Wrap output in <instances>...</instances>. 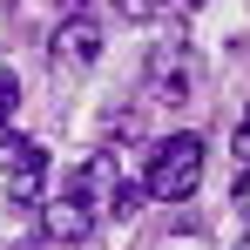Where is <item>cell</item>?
<instances>
[{"mask_svg":"<svg viewBox=\"0 0 250 250\" xmlns=\"http://www.w3.org/2000/svg\"><path fill=\"white\" fill-rule=\"evenodd\" d=\"M196 183H203V135H163V142L149 149L142 196H156V203H183Z\"/></svg>","mask_w":250,"mask_h":250,"instance_id":"1","label":"cell"},{"mask_svg":"<svg viewBox=\"0 0 250 250\" xmlns=\"http://www.w3.org/2000/svg\"><path fill=\"white\" fill-rule=\"evenodd\" d=\"M75 189H88V203L102 209V216H135V209H142V183H128L122 169H115V156H108V149L82 163Z\"/></svg>","mask_w":250,"mask_h":250,"instance_id":"2","label":"cell"},{"mask_svg":"<svg viewBox=\"0 0 250 250\" xmlns=\"http://www.w3.org/2000/svg\"><path fill=\"white\" fill-rule=\"evenodd\" d=\"M0 176H7V203H41V183H47V149L34 135H0Z\"/></svg>","mask_w":250,"mask_h":250,"instance_id":"3","label":"cell"},{"mask_svg":"<svg viewBox=\"0 0 250 250\" xmlns=\"http://www.w3.org/2000/svg\"><path fill=\"white\" fill-rule=\"evenodd\" d=\"M189 95H196V61L176 27V41H156V54H149V102H189Z\"/></svg>","mask_w":250,"mask_h":250,"instance_id":"4","label":"cell"},{"mask_svg":"<svg viewBox=\"0 0 250 250\" xmlns=\"http://www.w3.org/2000/svg\"><path fill=\"white\" fill-rule=\"evenodd\" d=\"M41 223H47V237H54V244H88V237H95V223H102V209L88 203V189L68 183V189L41 209Z\"/></svg>","mask_w":250,"mask_h":250,"instance_id":"5","label":"cell"},{"mask_svg":"<svg viewBox=\"0 0 250 250\" xmlns=\"http://www.w3.org/2000/svg\"><path fill=\"white\" fill-rule=\"evenodd\" d=\"M47 54H54V68H95V61H102V27H95L88 14H68V21L54 27Z\"/></svg>","mask_w":250,"mask_h":250,"instance_id":"6","label":"cell"},{"mask_svg":"<svg viewBox=\"0 0 250 250\" xmlns=\"http://www.w3.org/2000/svg\"><path fill=\"white\" fill-rule=\"evenodd\" d=\"M14 108H21V75H14V68H0V128L14 122Z\"/></svg>","mask_w":250,"mask_h":250,"instance_id":"7","label":"cell"},{"mask_svg":"<svg viewBox=\"0 0 250 250\" xmlns=\"http://www.w3.org/2000/svg\"><path fill=\"white\" fill-rule=\"evenodd\" d=\"M156 7H163V0H122V14H128V21H149Z\"/></svg>","mask_w":250,"mask_h":250,"instance_id":"8","label":"cell"},{"mask_svg":"<svg viewBox=\"0 0 250 250\" xmlns=\"http://www.w3.org/2000/svg\"><path fill=\"white\" fill-rule=\"evenodd\" d=\"M237 203L250 209V169H244V176H237Z\"/></svg>","mask_w":250,"mask_h":250,"instance_id":"9","label":"cell"},{"mask_svg":"<svg viewBox=\"0 0 250 250\" xmlns=\"http://www.w3.org/2000/svg\"><path fill=\"white\" fill-rule=\"evenodd\" d=\"M237 149H250V108H244V122H237Z\"/></svg>","mask_w":250,"mask_h":250,"instance_id":"10","label":"cell"},{"mask_svg":"<svg viewBox=\"0 0 250 250\" xmlns=\"http://www.w3.org/2000/svg\"><path fill=\"white\" fill-rule=\"evenodd\" d=\"M61 7H68V14H82V0H61Z\"/></svg>","mask_w":250,"mask_h":250,"instance_id":"11","label":"cell"},{"mask_svg":"<svg viewBox=\"0 0 250 250\" xmlns=\"http://www.w3.org/2000/svg\"><path fill=\"white\" fill-rule=\"evenodd\" d=\"M176 7H203V0H176Z\"/></svg>","mask_w":250,"mask_h":250,"instance_id":"12","label":"cell"},{"mask_svg":"<svg viewBox=\"0 0 250 250\" xmlns=\"http://www.w3.org/2000/svg\"><path fill=\"white\" fill-rule=\"evenodd\" d=\"M244 250H250V237H244Z\"/></svg>","mask_w":250,"mask_h":250,"instance_id":"13","label":"cell"}]
</instances>
